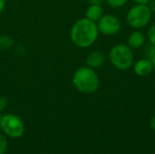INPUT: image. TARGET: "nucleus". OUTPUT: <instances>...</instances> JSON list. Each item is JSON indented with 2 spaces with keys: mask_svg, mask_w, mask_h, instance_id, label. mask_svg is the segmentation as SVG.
<instances>
[{
  "mask_svg": "<svg viewBox=\"0 0 155 154\" xmlns=\"http://www.w3.org/2000/svg\"><path fill=\"white\" fill-rule=\"evenodd\" d=\"M97 25L85 18L77 20L72 26L70 37L74 45L80 48H86L91 46L98 36Z\"/></svg>",
  "mask_w": 155,
  "mask_h": 154,
  "instance_id": "nucleus-1",
  "label": "nucleus"
},
{
  "mask_svg": "<svg viewBox=\"0 0 155 154\" xmlns=\"http://www.w3.org/2000/svg\"><path fill=\"white\" fill-rule=\"evenodd\" d=\"M74 86L81 93L90 94L99 88V78L94 70L91 67H81L73 76Z\"/></svg>",
  "mask_w": 155,
  "mask_h": 154,
  "instance_id": "nucleus-2",
  "label": "nucleus"
},
{
  "mask_svg": "<svg viewBox=\"0 0 155 154\" xmlns=\"http://www.w3.org/2000/svg\"><path fill=\"white\" fill-rule=\"evenodd\" d=\"M111 63L117 69L127 70L133 64V52L131 47L125 44H120L114 46L109 54Z\"/></svg>",
  "mask_w": 155,
  "mask_h": 154,
  "instance_id": "nucleus-3",
  "label": "nucleus"
},
{
  "mask_svg": "<svg viewBox=\"0 0 155 154\" xmlns=\"http://www.w3.org/2000/svg\"><path fill=\"white\" fill-rule=\"evenodd\" d=\"M0 127L5 135L13 139L20 138L25 132V124L21 118L12 113L2 116Z\"/></svg>",
  "mask_w": 155,
  "mask_h": 154,
  "instance_id": "nucleus-4",
  "label": "nucleus"
},
{
  "mask_svg": "<svg viewBox=\"0 0 155 154\" xmlns=\"http://www.w3.org/2000/svg\"><path fill=\"white\" fill-rule=\"evenodd\" d=\"M152 12L147 5H139L132 7L127 15V22L134 28L145 26L151 19Z\"/></svg>",
  "mask_w": 155,
  "mask_h": 154,
  "instance_id": "nucleus-5",
  "label": "nucleus"
},
{
  "mask_svg": "<svg viewBox=\"0 0 155 154\" xmlns=\"http://www.w3.org/2000/svg\"><path fill=\"white\" fill-rule=\"evenodd\" d=\"M98 30L105 35H113L121 28L119 19L112 15H104L98 21Z\"/></svg>",
  "mask_w": 155,
  "mask_h": 154,
  "instance_id": "nucleus-6",
  "label": "nucleus"
},
{
  "mask_svg": "<svg viewBox=\"0 0 155 154\" xmlns=\"http://www.w3.org/2000/svg\"><path fill=\"white\" fill-rule=\"evenodd\" d=\"M105 61V55L101 51H94L90 53L86 57V64L91 68H99L104 64Z\"/></svg>",
  "mask_w": 155,
  "mask_h": 154,
  "instance_id": "nucleus-7",
  "label": "nucleus"
},
{
  "mask_svg": "<svg viewBox=\"0 0 155 154\" xmlns=\"http://www.w3.org/2000/svg\"><path fill=\"white\" fill-rule=\"evenodd\" d=\"M153 64L149 59H142L138 61L134 65V72L139 76H147L153 71Z\"/></svg>",
  "mask_w": 155,
  "mask_h": 154,
  "instance_id": "nucleus-8",
  "label": "nucleus"
},
{
  "mask_svg": "<svg viewBox=\"0 0 155 154\" xmlns=\"http://www.w3.org/2000/svg\"><path fill=\"white\" fill-rule=\"evenodd\" d=\"M104 10L101 5H90L86 10V18L93 21V22H98L99 19L104 15H103Z\"/></svg>",
  "mask_w": 155,
  "mask_h": 154,
  "instance_id": "nucleus-9",
  "label": "nucleus"
},
{
  "mask_svg": "<svg viewBox=\"0 0 155 154\" xmlns=\"http://www.w3.org/2000/svg\"><path fill=\"white\" fill-rule=\"evenodd\" d=\"M145 37L141 32H134L128 39V45L131 48H140L143 45Z\"/></svg>",
  "mask_w": 155,
  "mask_h": 154,
  "instance_id": "nucleus-10",
  "label": "nucleus"
},
{
  "mask_svg": "<svg viewBox=\"0 0 155 154\" xmlns=\"http://www.w3.org/2000/svg\"><path fill=\"white\" fill-rule=\"evenodd\" d=\"M15 44L14 39L7 34H3L0 35V50L1 51H5L10 49Z\"/></svg>",
  "mask_w": 155,
  "mask_h": 154,
  "instance_id": "nucleus-11",
  "label": "nucleus"
},
{
  "mask_svg": "<svg viewBox=\"0 0 155 154\" xmlns=\"http://www.w3.org/2000/svg\"><path fill=\"white\" fill-rule=\"evenodd\" d=\"M128 0H106V3L109 6L113 8H117L124 5Z\"/></svg>",
  "mask_w": 155,
  "mask_h": 154,
  "instance_id": "nucleus-12",
  "label": "nucleus"
},
{
  "mask_svg": "<svg viewBox=\"0 0 155 154\" xmlns=\"http://www.w3.org/2000/svg\"><path fill=\"white\" fill-rule=\"evenodd\" d=\"M144 54L146 56L147 59L151 60L153 56L155 55V46L154 45H150V46H147L146 49L144 50Z\"/></svg>",
  "mask_w": 155,
  "mask_h": 154,
  "instance_id": "nucleus-13",
  "label": "nucleus"
},
{
  "mask_svg": "<svg viewBox=\"0 0 155 154\" xmlns=\"http://www.w3.org/2000/svg\"><path fill=\"white\" fill-rule=\"evenodd\" d=\"M7 146H8V143H7V140L5 136L0 134V152L5 153L6 152Z\"/></svg>",
  "mask_w": 155,
  "mask_h": 154,
  "instance_id": "nucleus-14",
  "label": "nucleus"
},
{
  "mask_svg": "<svg viewBox=\"0 0 155 154\" xmlns=\"http://www.w3.org/2000/svg\"><path fill=\"white\" fill-rule=\"evenodd\" d=\"M148 35H149V40H150L151 44L155 46V24H153L151 26L149 33H148Z\"/></svg>",
  "mask_w": 155,
  "mask_h": 154,
  "instance_id": "nucleus-15",
  "label": "nucleus"
},
{
  "mask_svg": "<svg viewBox=\"0 0 155 154\" xmlns=\"http://www.w3.org/2000/svg\"><path fill=\"white\" fill-rule=\"evenodd\" d=\"M7 103H8L7 99L5 96H0V112L5 109V107L7 106Z\"/></svg>",
  "mask_w": 155,
  "mask_h": 154,
  "instance_id": "nucleus-16",
  "label": "nucleus"
},
{
  "mask_svg": "<svg viewBox=\"0 0 155 154\" xmlns=\"http://www.w3.org/2000/svg\"><path fill=\"white\" fill-rule=\"evenodd\" d=\"M90 5H102L104 0H87Z\"/></svg>",
  "mask_w": 155,
  "mask_h": 154,
  "instance_id": "nucleus-17",
  "label": "nucleus"
},
{
  "mask_svg": "<svg viewBox=\"0 0 155 154\" xmlns=\"http://www.w3.org/2000/svg\"><path fill=\"white\" fill-rule=\"evenodd\" d=\"M5 5H6V0H0V15L5 10Z\"/></svg>",
  "mask_w": 155,
  "mask_h": 154,
  "instance_id": "nucleus-18",
  "label": "nucleus"
},
{
  "mask_svg": "<svg viewBox=\"0 0 155 154\" xmlns=\"http://www.w3.org/2000/svg\"><path fill=\"white\" fill-rule=\"evenodd\" d=\"M149 8L151 10V12H153L155 13V0H151L149 2Z\"/></svg>",
  "mask_w": 155,
  "mask_h": 154,
  "instance_id": "nucleus-19",
  "label": "nucleus"
},
{
  "mask_svg": "<svg viewBox=\"0 0 155 154\" xmlns=\"http://www.w3.org/2000/svg\"><path fill=\"white\" fill-rule=\"evenodd\" d=\"M151 0H134V2H136L139 5H147Z\"/></svg>",
  "mask_w": 155,
  "mask_h": 154,
  "instance_id": "nucleus-20",
  "label": "nucleus"
},
{
  "mask_svg": "<svg viewBox=\"0 0 155 154\" xmlns=\"http://www.w3.org/2000/svg\"><path fill=\"white\" fill-rule=\"evenodd\" d=\"M151 127L153 128V130L155 131V113L153 115V117L151 119Z\"/></svg>",
  "mask_w": 155,
  "mask_h": 154,
  "instance_id": "nucleus-21",
  "label": "nucleus"
},
{
  "mask_svg": "<svg viewBox=\"0 0 155 154\" xmlns=\"http://www.w3.org/2000/svg\"><path fill=\"white\" fill-rule=\"evenodd\" d=\"M151 62H152V64H153V68L155 69V55L151 59Z\"/></svg>",
  "mask_w": 155,
  "mask_h": 154,
  "instance_id": "nucleus-22",
  "label": "nucleus"
},
{
  "mask_svg": "<svg viewBox=\"0 0 155 154\" xmlns=\"http://www.w3.org/2000/svg\"><path fill=\"white\" fill-rule=\"evenodd\" d=\"M1 118H2V115H1V113H0V122H1Z\"/></svg>",
  "mask_w": 155,
  "mask_h": 154,
  "instance_id": "nucleus-23",
  "label": "nucleus"
},
{
  "mask_svg": "<svg viewBox=\"0 0 155 154\" xmlns=\"http://www.w3.org/2000/svg\"><path fill=\"white\" fill-rule=\"evenodd\" d=\"M0 154H4V153H1V152H0Z\"/></svg>",
  "mask_w": 155,
  "mask_h": 154,
  "instance_id": "nucleus-24",
  "label": "nucleus"
}]
</instances>
